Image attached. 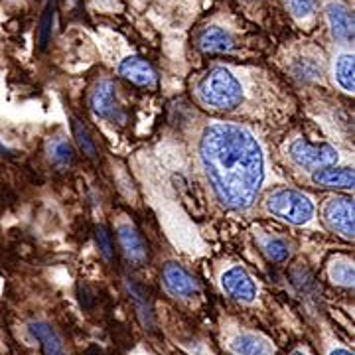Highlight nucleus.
Here are the masks:
<instances>
[{"label":"nucleus","instance_id":"4","mask_svg":"<svg viewBox=\"0 0 355 355\" xmlns=\"http://www.w3.org/2000/svg\"><path fill=\"white\" fill-rule=\"evenodd\" d=\"M288 158L300 170L316 172L320 168L338 164V150L330 144H312L306 139H296L288 144Z\"/></svg>","mask_w":355,"mask_h":355},{"label":"nucleus","instance_id":"2","mask_svg":"<svg viewBox=\"0 0 355 355\" xmlns=\"http://www.w3.org/2000/svg\"><path fill=\"white\" fill-rule=\"evenodd\" d=\"M198 103L211 111H235L243 103V83L227 67L207 69L193 85Z\"/></svg>","mask_w":355,"mask_h":355},{"label":"nucleus","instance_id":"15","mask_svg":"<svg viewBox=\"0 0 355 355\" xmlns=\"http://www.w3.org/2000/svg\"><path fill=\"white\" fill-rule=\"evenodd\" d=\"M125 286H127L128 298H130V302L135 306L137 316H139V320L142 322V326L150 330L154 326V312L153 304H150V300H148V294H146V291L140 286L137 280L132 279L125 280Z\"/></svg>","mask_w":355,"mask_h":355},{"label":"nucleus","instance_id":"5","mask_svg":"<svg viewBox=\"0 0 355 355\" xmlns=\"http://www.w3.org/2000/svg\"><path fill=\"white\" fill-rule=\"evenodd\" d=\"M89 107H91L93 114L103 121H109L113 125L127 123V111H125L123 103L119 101L116 85L111 79H103L93 87L91 95H89Z\"/></svg>","mask_w":355,"mask_h":355},{"label":"nucleus","instance_id":"18","mask_svg":"<svg viewBox=\"0 0 355 355\" xmlns=\"http://www.w3.org/2000/svg\"><path fill=\"white\" fill-rule=\"evenodd\" d=\"M334 81L345 93H354V53H340L334 62Z\"/></svg>","mask_w":355,"mask_h":355},{"label":"nucleus","instance_id":"14","mask_svg":"<svg viewBox=\"0 0 355 355\" xmlns=\"http://www.w3.org/2000/svg\"><path fill=\"white\" fill-rule=\"evenodd\" d=\"M198 48L203 53H211V55H223L231 53L235 48V40L229 34L225 28L221 26H209L203 28L198 36Z\"/></svg>","mask_w":355,"mask_h":355},{"label":"nucleus","instance_id":"24","mask_svg":"<svg viewBox=\"0 0 355 355\" xmlns=\"http://www.w3.org/2000/svg\"><path fill=\"white\" fill-rule=\"evenodd\" d=\"M95 241H97V247H99V253L107 259V261H111L114 254L113 249V241H111V235H109V231L99 225V227H95Z\"/></svg>","mask_w":355,"mask_h":355},{"label":"nucleus","instance_id":"3","mask_svg":"<svg viewBox=\"0 0 355 355\" xmlns=\"http://www.w3.org/2000/svg\"><path fill=\"white\" fill-rule=\"evenodd\" d=\"M265 207L270 216L291 225H308L316 214V205L306 193L288 188L270 191L266 196Z\"/></svg>","mask_w":355,"mask_h":355},{"label":"nucleus","instance_id":"12","mask_svg":"<svg viewBox=\"0 0 355 355\" xmlns=\"http://www.w3.org/2000/svg\"><path fill=\"white\" fill-rule=\"evenodd\" d=\"M119 73L140 89H154L158 85V76L154 67L144 58L128 55L119 65Z\"/></svg>","mask_w":355,"mask_h":355},{"label":"nucleus","instance_id":"25","mask_svg":"<svg viewBox=\"0 0 355 355\" xmlns=\"http://www.w3.org/2000/svg\"><path fill=\"white\" fill-rule=\"evenodd\" d=\"M328 355H354V354H352L349 349H345V347H334Z\"/></svg>","mask_w":355,"mask_h":355},{"label":"nucleus","instance_id":"22","mask_svg":"<svg viewBox=\"0 0 355 355\" xmlns=\"http://www.w3.org/2000/svg\"><path fill=\"white\" fill-rule=\"evenodd\" d=\"M48 154H50L51 162L58 166H71L73 164V160H76V150H73V146L64 139H53L50 140V144H48Z\"/></svg>","mask_w":355,"mask_h":355},{"label":"nucleus","instance_id":"9","mask_svg":"<svg viewBox=\"0 0 355 355\" xmlns=\"http://www.w3.org/2000/svg\"><path fill=\"white\" fill-rule=\"evenodd\" d=\"M116 239L127 257L128 263L135 266H142L148 261V245L142 239L139 229L130 223H119L116 225Z\"/></svg>","mask_w":355,"mask_h":355},{"label":"nucleus","instance_id":"23","mask_svg":"<svg viewBox=\"0 0 355 355\" xmlns=\"http://www.w3.org/2000/svg\"><path fill=\"white\" fill-rule=\"evenodd\" d=\"M318 2H320V0H284L288 12H291L292 18H296V20H306V18H310L312 14L316 12Z\"/></svg>","mask_w":355,"mask_h":355},{"label":"nucleus","instance_id":"20","mask_svg":"<svg viewBox=\"0 0 355 355\" xmlns=\"http://www.w3.org/2000/svg\"><path fill=\"white\" fill-rule=\"evenodd\" d=\"M259 245H261V251L265 253V257L270 263L280 265V263L288 261V257H291L288 243L284 241V239H280V237H270V235L259 237Z\"/></svg>","mask_w":355,"mask_h":355},{"label":"nucleus","instance_id":"6","mask_svg":"<svg viewBox=\"0 0 355 355\" xmlns=\"http://www.w3.org/2000/svg\"><path fill=\"white\" fill-rule=\"evenodd\" d=\"M324 223L343 239H354V202L349 198H330L322 209Z\"/></svg>","mask_w":355,"mask_h":355},{"label":"nucleus","instance_id":"13","mask_svg":"<svg viewBox=\"0 0 355 355\" xmlns=\"http://www.w3.org/2000/svg\"><path fill=\"white\" fill-rule=\"evenodd\" d=\"M314 186L322 190H354V170L342 166H326L314 172Z\"/></svg>","mask_w":355,"mask_h":355},{"label":"nucleus","instance_id":"10","mask_svg":"<svg viewBox=\"0 0 355 355\" xmlns=\"http://www.w3.org/2000/svg\"><path fill=\"white\" fill-rule=\"evenodd\" d=\"M233 355H275L277 347L261 331H237L229 340Z\"/></svg>","mask_w":355,"mask_h":355},{"label":"nucleus","instance_id":"17","mask_svg":"<svg viewBox=\"0 0 355 355\" xmlns=\"http://www.w3.org/2000/svg\"><path fill=\"white\" fill-rule=\"evenodd\" d=\"M328 279L342 288L354 286V261L345 254H334L328 263Z\"/></svg>","mask_w":355,"mask_h":355},{"label":"nucleus","instance_id":"8","mask_svg":"<svg viewBox=\"0 0 355 355\" xmlns=\"http://www.w3.org/2000/svg\"><path fill=\"white\" fill-rule=\"evenodd\" d=\"M162 284H164L166 292L174 298L186 300L191 298L200 292V284L198 280L191 277L190 272L178 263H168L162 268Z\"/></svg>","mask_w":355,"mask_h":355},{"label":"nucleus","instance_id":"26","mask_svg":"<svg viewBox=\"0 0 355 355\" xmlns=\"http://www.w3.org/2000/svg\"><path fill=\"white\" fill-rule=\"evenodd\" d=\"M292 355H308V354H304V352H294Z\"/></svg>","mask_w":355,"mask_h":355},{"label":"nucleus","instance_id":"21","mask_svg":"<svg viewBox=\"0 0 355 355\" xmlns=\"http://www.w3.org/2000/svg\"><path fill=\"white\" fill-rule=\"evenodd\" d=\"M53 24H55V0H48L44 12L40 16L38 24V48L46 50L50 46L53 36Z\"/></svg>","mask_w":355,"mask_h":355},{"label":"nucleus","instance_id":"11","mask_svg":"<svg viewBox=\"0 0 355 355\" xmlns=\"http://www.w3.org/2000/svg\"><path fill=\"white\" fill-rule=\"evenodd\" d=\"M326 20L330 32L338 42H354V12L338 0H330L326 4Z\"/></svg>","mask_w":355,"mask_h":355},{"label":"nucleus","instance_id":"7","mask_svg":"<svg viewBox=\"0 0 355 355\" xmlns=\"http://www.w3.org/2000/svg\"><path fill=\"white\" fill-rule=\"evenodd\" d=\"M221 288L229 298L241 302V304H251L257 298V284L253 277L239 265L229 266L221 275Z\"/></svg>","mask_w":355,"mask_h":355},{"label":"nucleus","instance_id":"1","mask_svg":"<svg viewBox=\"0 0 355 355\" xmlns=\"http://www.w3.org/2000/svg\"><path fill=\"white\" fill-rule=\"evenodd\" d=\"M200 162L216 200L243 214L257 202L265 184V153L253 132L237 123H211L200 139Z\"/></svg>","mask_w":355,"mask_h":355},{"label":"nucleus","instance_id":"16","mask_svg":"<svg viewBox=\"0 0 355 355\" xmlns=\"http://www.w3.org/2000/svg\"><path fill=\"white\" fill-rule=\"evenodd\" d=\"M30 331L34 334V338L40 342L42 354L44 355H67L64 343L60 340V336L46 322H32Z\"/></svg>","mask_w":355,"mask_h":355},{"label":"nucleus","instance_id":"19","mask_svg":"<svg viewBox=\"0 0 355 355\" xmlns=\"http://www.w3.org/2000/svg\"><path fill=\"white\" fill-rule=\"evenodd\" d=\"M71 130H73V137H76L77 148L83 153L85 158L97 162V160H99V150H97V144H95V140L91 137L89 128L85 127L79 119L73 116V119H71Z\"/></svg>","mask_w":355,"mask_h":355}]
</instances>
